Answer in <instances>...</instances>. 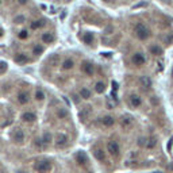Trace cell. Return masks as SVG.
<instances>
[{
	"instance_id": "1",
	"label": "cell",
	"mask_w": 173,
	"mask_h": 173,
	"mask_svg": "<svg viewBox=\"0 0 173 173\" xmlns=\"http://www.w3.org/2000/svg\"><path fill=\"white\" fill-rule=\"evenodd\" d=\"M134 32L135 35H137L138 39H141V41H145V39H148L149 35H150V32H149V29L146 27L145 25L142 23H138L137 26L134 27Z\"/></svg>"
},
{
	"instance_id": "2",
	"label": "cell",
	"mask_w": 173,
	"mask_h": 173,
	"mask_svg": "<svg viewBox=\"0 0 173 173\" xmlns=\"http://www.w3.org/2000/svg\"><path fill=\"white\" fill-rule=\"evenodd\" d=\"M35 170L38 173H49L51 170V162L48 160H42V161H38V162L35 164Z\"/></svg>"
},
{
	"instance_id": "3",
	"label": "cell",
	"mask_w": 173,
	"mask_h": 173,
	"mask_svg": "<svg viewBox=\"0 0 173 173\" xmlns=\"http://www.w3.org/2000/svg\"><path fill=\"white\" fill-rule=\"evenodd\" d=\"M107 151H108V153L111 154L112 157H118L119 153H120V148H119L118 142H115V141H110L108 143H107Z\"/></svg>"
},
{
	"instance_id": "4",
	"label": "cell",
	"mask_w": 173,
	"mask_h": 173,
	"mask_svg": "<svg viewBox=\"0 0 173 173\" xmlns=\"http://www.w3.org/2000/svg\"><path fill=\"white\" fill-rule=\"evenodd\" d=\"M54 145L57 146V148H65L68 145V137L65 134H62V133H60V134L56 135L54 138Z\"/></svg>"
},
{
	"instance_id": "5",
	"label": "cell",
	"mask_w": 173,
	"mask_h": 173,
	"mask_svg": "<svg viewBox=\"0 0 173 173\" xmlns=\"http://www.w3.org/2000/svg\"><path fill=\"white\" fill-rule=\"evenodd\" d=\"M11 138H12V141L15 142V143L20 145L25 142V133L22 131V130H19V128H15L12 131V135H11Z\"/></svg>"
},
{
	"instance_id": "6",
	"label": "cell",
	"mask_w": 173,
	"mask_h": 173,
	"mask_svg": "<svg viewBox=\"0 0 173 173\" xmlns=\"http://www.w3.org/2000/svg\"><path fill=\"white\" fill-rule=\"evenodd\" d=\"M20 119H22L23 122L26 123H31V122H35L37 119V114L32 111H25L20 114Z\"/></svg>"
},
{
	"instance_id": "7",
	"label": "cell",
	"mask_w": 173,
	"mask_h": 173,
	"mask_svg": "<svg viewBox=\"0 0 173 173\" xmlns=\"http://www.w3.org/2000/svg\"><path fill=\"white\" fill-rule=\"evenodd\" d=\"M81 68H83V72L86 74V76L92 77L93 74H95V65L92 64V62L89 61H84L83 65H81Z\"/></svg>"
},
{
	"instance_id": "8",
	"label": "cell",
	"mask_w": 173,
	"mask_h": 173,
	"mask_svg": "<svg viewBox=\"0 0 173 173\" xmlns=\"http://www.w3.org/2000/svg\"><path fill=\"white\" fill-rule=\"evenodd\" d=\"M14 61H15L16 64H19V65H26V64H29L30 58L27 57L25 53H16L15 57H14Z\"/></svg>"
},
{
	"instance_id": "9",
	"label": "cell",
	"mask_w": 173,
	"mask_h": 173,
	"mask_svg": "<svg viewBox=\"0 0 173 173\" xmlns=\"http://www.w3.org/2000/svg\"><path fill=\"white\" fill-rule=\"evenodd\" d=\"M131 61L134 65H137V66H141V65H143L145 62H146V58H145V56L142 54V53H135L134 56H133Z\"/></svg>"
},
{
	"instance_id": "10",
	"label": "cell",
	"mask_w": 173,
	"mask_h": 173,
	"mask_svg": "<svg viewBox=\"0 0 173 173\" xmlns=\"http://www.w3.org/2000/svg\"><path fill=\"white\" fill-rule=\"evenodd\" d=\"M74 65H76V62H74L73 58H65L64 61L61 62V68H62V71H71V69H73Z\"/></svg>"
},
{
	"instance_id": "11",
	"label": "cell",
	"mask_w": 173,
	"mask_h": 173,
	"mask_svg": "<svg viewBox=\"0 0 173 173\" xmlns=\"http://www.w3.org/2000/svg\"><path fill=\"white\" fill-rule=\"evenodd\" d=\"M41 39H42V42H43L45 45H50V43L54 42V35H53V32L46 31V32H42Z\"/></svg>"
},
{
	"instance_id": "12",
	"label": "cell",
	"mask_w": 173,
	"mask_h": 173,
	"mask_svg": "<svg viewBox=\"0 0 173 173\" xmlns=\"http://www.w3.org/2000/svg\"><path fill=\"white\" fill-rule=\"evenodd\" d=\"M128 100H130V104H131L134 108H138V107H141V106H142V99L138 96V95H135V93L130 95Z\"/></svg>"
},
{
	"instance_id": "13",
	"label": "cell",
	"mask_w": 173,
	"mask_h": 173,
	"mask_svg": "<svg viewBox=\"0 0 173 173\" xmlns=\"http://www.w3.org/2000/svg\"><path fill=\"white\" fill-rule=\"evenodd\" d=\"M79 95H80V97L83 100H89L91 97H92V91H91L89 88H85V86H83V88L79 91Z\"/></svg>"
},
{
	"instance_id": "14",
	"label": "cell",
	"mask_w": 173,
	"mask_h": 173,
	"mask_svg": "<svg viewBox=\"0 0 173 173\" xmlns=\"http://www.w3.org/2000/svg\"><path fill=\"white\" fill-rule=\"evenodd\" d=\"M100 120H102V125L104 126V127H111V126H114V123H115V119H114V116H111V115L103 116Z\"/></svg>"
},
{
	"instance_id": "15",
	"label": "cell",
	"mask_w": 173,
	"mask_h": 173,
	"mask_svg": "<svg viewBox=\"0 0 173 173\" xmlns=\"http://www.w3.org/2000/svg\"><path fill=\"white\" fill-rule=\"evenodd\" d=\"M18 102H19L22 106H26V104L30 102V95H29V92H20L19 95H18Z\"/></svg>"
},
{
	"instance_id": "16",
	"label": "cell",
	"mask_w": 173,
	"mask_h": 173,
	"mask_svg": "<svg viewBox=\"0 0 173 173\" xmlns=\"http://www.w3.org/2000/svg\"><path fill=\"white\" fill-rule=\"evenodd\" d=\"M74 158H76V162H79L80 165H85L86 161H88L86 160V154L84 153V151H77Z\"/></svg>"
},
{
	"instance_id": "17",
	"label": "cell",
	"mask_w": 173,
	"mask_h": 173,
	"mask_svg": "<svg viewBox=\"0 0 173 173\" xmlns=\"http://www.w3.org/2000/svg\"><path fill=\"white\" fill-rule=\"evenodd\" d=\"M93 156H95V158H96L97 161H100V162H104V161H106V154H104V151L100 148H96L93 150Z\"/></svg>"
},
{
	"instance_id": "18",
	"label": "cell",
	"mask_w": 173,
	"mask_h": 173,
	"mask_svg": "<svg viewBox=\"0 0 173 173\" xmlns=\"http://www.w3.org/2000/svg\"><path fill=\"white\" fill-rule=\"evenodd\" d=\"M45 19H37V20H32L31 25H30V29L31 30H39L41 27L45 26Z\"/></svg>"
},
{
	"instance_id": "19",
	"label": "cell",
	"mask_w": 173,
	"mask_h": 173,
	"mask_svg": "<svg viewBox=\"0 0 173 173\" xmlns=\"http://www.w3.org/2000/svg\"><path fill=\"white\" fill-rule=\"evenodd\" d=\"M31 53L34 56L43 54V45H41V43H34V45L31 46Z\"/></svg>"
},
{
	"instance_id": "20",
	"label": "cell",
	"mask_w": 173,
	"mask_h": 173,
	"mask_svg": "<svg viewBox=\"0 0 173 173\" xmlns=\"http://www.w3.org/2000/svg\"><path fill=\"white\" fill-rule=\"evenodd\" d=\"M41 139L43 141V143L48 146V145H50L51 142H53V134H51L50 131H45L41 135Z\"/></svg>"
},
{
	"instance_id": "21",
	"label": "cell",
	"mask_w": 173,
	"mask_h": 173,
	"mask_svg": "<svg viewBox=\"0 0 173 173\" xmlns=\"http://www.w3.org/2000/svg\"><path fill=\"white\" fill-rule=\"evenodd\" d=\"M83 41H84V43H86V45H92L93 41H95V35H93L91 31H86L83 35Z\"/></svg>"
},
{
	"instance_id": "22",
	"label": "cell",
	"mask_w": 173,
	"mask_h": 173,
	"mask_svg": "<svg viewBox=\"0 0 173 173\" xmlns=\"http://www.w3.org/2000/svg\"><path fill=\"white\" fill-rule=\"evenodd\" d=\"M34 97H35L37 102H43V100H45V92H43V89L37 88L35 93H34Z\"/></svg>"
},
{
	"instance_id": "23",
	"label": "cell",
	"mask_w": 173,
	"mask_h": 173,
	"mask_svg": "<svg viewBox=\"0 0 173 173\" xmlns=\"http://www.w3.org/2000/svg\"><path fill=\"white\" fill-rule=\"evenodd\" d=\"M139 83H141V85L143 86V88H150L151 86V80L146 76H142L141 79H139Z\"/></svg>"
},
{
	"instance_id": "24",
	"label": "cell",
	"mask_w": 173,
	"mask_h": 173,
	"mask_svg": "<svg viewBox=\"0 0 173 173\" xmlns=\"http://www.w3.org/2000/svg\"><path fill=\"white\" fill-rule=\"evenodd\" d=\"M131 125H133V118L131 116H128V115L123 116L122 118V127L127 128V127H130Z\"/></svg>"
},
{
	"instance_id": "25",
	"label": "cell",
	"mask_w": 173,
	"mask_h": 173,
	"mask_svg": "<svg viewBox=\"0 0 173 173\" xmlns=\"http://www.w3.org/2000/svg\"><path fill=\"white\" fill-rule=\"evenodd\" d=\"M104 91H106V84L103 83V81H97V83H95V92L103 93Z\"/></svg>"
},
{
	"instance_id": "26",
	"label": "cell",
	"mask_w": 173,
	"mask_h": 173,
	"mask_svg": "<svg viewBox=\"0 0 173 173\" xmlns=\"http://www.w3.org/2000/svg\"><path fill=\"white\" fill-rule=\"evenodd\" d=\"M12 22L15 23V25H23V23L26 22V16H25V15H22V14H18V15L14 16Z\"/></svg>"
},
{
	"instance_id": "27",
	"label": "cell",
	"mask_w": 173,
	"mask_h": 173,
	"mask_svg": "<svg viewBox=\"0 0 173 173\" xmlns=\"http://www.w3.org/2000/svg\"><path fill=\"white\" fill-rule=\"evenodd\" d=\"M150 53L151 54H154V56H161L162 54V49H161L160 46H157V45H153L150 48Z\"/></svg>"
},
{
	"instance_id": "28",
	"label": "cell",
	"mask_w": 173,
	"mask_h": 173,
	"mask_svg": "<svg viewBox=\"0 0 173 173\" xmlns=\"http://www.w3.org/2000/svg\"><path fill=\"white\" fill-rule=\"evenodd\" d=\"M156 145H157V139H156L154 137L149 138L148 141H146V148H148V149H153Z\"/></svg>"
},
{
	"instance_id": "29",
	"label": "cell",
	"mask_w": 173,
	"mask_h": 173,
	"mask_svg": "<svg viewBox=\"0 0 173 173\" xmlns=\"http://www.w3.org/2000/svg\"><path fill=\"white\" fill-rule=\"evenodd\" d=\"M34 146H35L37 149H43L46 145L43 143V141H42L41 138H35V139H34Z\"/></svg>"
},
{
	"instance_id": "30",
	"label": "cell",
	"mask_w": 173,
	"mask_h": 173,
	"mask_svg": "<svg viewBox=\"0 0 173 173\" xmlns=\"http://www.w3.org/2000/svg\"><path fill=\"white\" fill-rule=\"evenodd\" d=\"M68 115H69V114H68V111H66L65 108H60V110L57 111V116H58L60 119H65Z\"/></svg>"
},
{
	"instance_id": "31",
	"label": "cell",
	"mask_w": 173,
	"mask_h": 173,
	"mask_svg": "<svg viewBox=\"0 0 173 173\" xmlns=\"http://www.w3.org/2000/svg\"><path fill=\"white\" fill-rule=\"evenodd\" d=\"M18 37H19V39H26L29 37V32H27V30H22V31H19Z\"/></svg>"
},
{
	"instance_id": "32",
	"label": "cell",
	"mask_w": 173,
	"mask_h": 173,
	"mask_svg": "<svg viewBox=\"0 0 173 173\" xmlns=\"http://www.w3.org/2000/svg\"><path fill=\"white\" fill-rule=\"evenodd\" d=\"M72 99H73V103L79 104V103H80V100H81V97H80V95H73V96H72Z\"/></svg>"
},
{
	"instance_id": "33",
	"label": "cell",
	"mask_w": 173,
	"mask_h": 173,
	"mask_svg": "<svg viewBox=\"0 0 173 173\" xmlns=\"http://www.w3.org/2000/svg\"><path fill=\"white\" fill-rule=\"evenodd\" d=\"M18 3H19V4H22V6H25V4H27V3H29V0H18Z\"/></svg>"
},
{
	"instance_id": "34",
	"label": "cell",
	"mask_w": 173,
	"mask_h": 173,
	"mask_svg": "<svg viewBox=\"0 0 173 173\" xmlns=\"http://www.w3.org/2000/svg\"><path fill=\"white\" fill-rule=\"evenodd\" d=\"M6 69H7V66L4 64H1V68H0V73H3V72H6Z\"/></svg>"
},
{
	"instance_id": "35",
	"label": "cell",
	"mask_w": 173,
	"mask_h": 173,
	"mask_svg": "<svg viewBox=\"0 0 173 173\" xmlns=\"http://www.w3.org/2000/svg\"><path fill=\"white\" fill-rule=\"evenodd\" d=\"M103 1H104V3H110V1H111V0H103Z\"/></svg>"
},
{
	"instance_id": "36",
	"label": "cell",
	"mask_w": 173,
	"mask_h": 173,
	"mask_svg": "<svg viewBox=\"0 0 173 173\" xmlns=\"http://www.w3.org/2000/svg\"><path fill=\"white\" fill-rule=\"evenodd\" d=\"M0 37H1V30H0Z\"/></svg>"
},
{
	"instance_id": "37",
	"label": "cell",
	"mask_w": 173,
	"mask_h": 173,
	"mask_svg": "<svg viewBox=\"0 0 173 173\" xmlns=\"http://www.w3.org/2000/svg\"><path fill=\"white\" fill-rule=\"evenodd\" d=\"M1 1H3V0H0V4H1Z\"/></svg>"
},
{
	"instance_id": "38",
	"label": "cell",
	"mask_w": 173,
	"mask_h": 173,
	"mask_svg": "<svg viewBox=\"0 0 173 173\" xmlns=\"http://www.w3.org/2000/svg\"><path fill=\"white\" fill-rule=\"evenodd\" d=\"M154 173H161V172H154Z\"/></svg>"
},
{
	"instance_id": "39",
	"label": "cell",
	"mask_w": 173,
	"mask_h": 173,
	"mask_svg": "<svg viewBox=\"0 0 173 173\" xmlns=\"http://www.w3.org/2000/svg\"><path fill=\"white\" fill-rule=\"evenodd\" d=\"M18 173H25V172H18Z\"/></svg>"
},
{
	"instance_id": "40",
	"label": "cell",
	"mask_w": 173,
	"mask_h": 173,
	"mask_svg": "<svg viewBox=\"0 0 173 173\" xmlns=\"http://www.w3.org/2000/svg\"><path fill=\"white\" fill-rule=\"evenodd\" d=\"M57 1H60V0H57Z\"/></svg>"
}]
</instances>
